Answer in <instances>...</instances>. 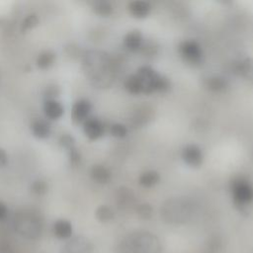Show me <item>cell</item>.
Wrapping results in <instances>:
<instances>
[{"mask_svg": "<svg viewBox=\"0 0 253 253\" xmlns=\"http://www.w3.org/2000/svg\"><path fill=\"white\" fill-rule=\"evenodd\" d=\"M59 94V89L56 85H49L45 88L44 91V100L56 99V96Z\"/></svg>", "mask_w": 253, "mask_h": 253, "instance_id": "obj_34", "label": "cell"}, {"mask_svg": "<svg viewBox=\"0 0 253 253\" xmlns=\"http://www.w3.org/2000/svg\"><path fill=\"white\" fill-rule=\"evenodd\" d=\"M139 51L147 57H153L158 52V45L153 41H143Z\"/></svg>", "mask_w": 253, "mask_h": 253, "instance_id": "obj_28", "label": "cell"}, {"mask_svg": "<svg viewBox=\"0 0 253 253\" xmlns=\"http://www.w3.org/2000/svg\"><path fill=\"white\" fill-rule=\"evenodd\" d=\"M143 42V38L142 35L139 31L137 30H133L128 32L125 38H124V45L125 47L131 51V52H136L139 51L141 44Z\"/></svg>", "mask_w": 253, "mask_h": 253, "instance_id": "obj_18", "label": "cell"}, {"mask_svg": "<svg viewBox=\"0 0 253 253\" xmlns=\"http://www.w3.org/2000/svg\"><path fill=\"white\" fill-rule=\"evenodd\" d=\"M42 110L44 116L49 120H58L62 117L64 113V108L62 104L56 99L44 100Z\"/></svg>", "mask_w": 253, "mask_h": 253, "instance_id": "obj_15", "label": "cell"}, {"mask_svg": "<svg viewBox=\"0 0 253 253\" xmlns=\"http://www.w3.org/2000/svg\"><path fill=\"white\" fill-rule=\"evenodd\" d=\"M194 213L193 203L186 198L175 197L167 199L160 208V215L168 224L186 223Z\"/></svg>", "mask_w": 253, "mask_h": 253, "instance_id": "obj_2", "label": "cell"}, {"mask_svg": "<svg viewBox=\"0 0 253 253\" xmlns=\"http://www.w3.org/2000/svg\"><path fill=\"white\" fill-rule=\"evenodd\" d=\"M115 203L118 209L122 211H127L137 206L134 193L127 187H120L117 189L115 193Z\"/></svg>", "mask_w": 253, "mask_h": 253, "instance_id": "obj_10", "label": "cell"}, {"mask_svg": "<svg viewBox=\"0 0 253 253\" xmlns=\"http://www.w3.org/2000/svg\"><path fill=\"white\" fill-rule=\"evenodd\" d=\"M92 9L95 14L101 17H109L113 14V6L109 1L98 0L92 3Z\"/></svg>", "mask_w": 253, "mask_h": 253, "instance_id": "obj_25", "label": "cell"}, {"mask_svg": "<svg viewBox=\"0 0 253 253\" xmlns=\"http://www.w3.org/2000/svg\"><path fill=\"white\" fill-rule=\"evenodd\" d=\"M204 86L211 92H222L227 88L228 82L223 76L211 75L205 79Z\"/></svg>", "mask_w": 253, "mask_h": 253, "instance_id": "obj_20", "label": "cell"}, {"mask_svg": "<svg viewBox=\"0 0 253 253\" xmlns=\"http://www.w3.org/2000/svg\"><path fill=\"white\" fill-rule=\"evenodd\" d=\"M55 58H56V54L52 50L50 49L43 50L37 57V65L41 69H47L53 65Z\"/></svg>", "mask_w": 253, "mask_h": 253, "instance_id": "obj_23", "label": "cell"}, {"mask_svg": "<svg viewBox=\"0 0 253 253\" xmlns=\"http://www.w3.org/2000/svg\"><path fill=\"white\" fill-rule=\"evenodd\" d=\"M47 183L42 179H37L32 182L31 184V190L35 195L42 196L47 191Z\"/></svg>", "mask_w": 253, "mask_h": 253, "instance_id": "obj_31", "label": "cell"}, {"mask_svg": "<svg viewBox=\"0 0 253 253\" xmlns=\"http://www.w3.org/2000/svg\"><path fill=\"white\" fill-rule=\"evenodd\" d=\"M13 227L20 236L32 240L41 236L43 225L38 212L31 210H22L15 213Z\"/></svg>", "mask_w": 253, "mask_h": 253, "instance_id": "obj_3", "label": "cell"}, {"mask_svg": "<svg viewBox=\"0 0 253 253\" xmlns=\"http://www.w3.org/2000/svg\"><path fill=\"white\" fill-rule=\"evenodd\" d=\"M159 181H160V175L157 171H154V170L145 171L138 178L139 185L144 188H151L157 185Z\"/></svg>", "mask_w": 253, "mask_h": 253, "instance_id": "obj_22", "label": "cell"}, {"mask_svg": "<svg viewBox=\"0 0 253 253\" xmlns=\"http://www.w3.org/2000/svg\"><path fill=\"white\" fill-rule=\"evenodd\" d=\"M68 156H69V161L72 165H77L81 161V154L76 147H73L68 150Z\"/></svg>", "mask_w": 253, "mask_h": 253, "instance_id": "obj_35", "label": "cell"}, {"mask_svg": "<svg viewBox=\"0 0 253 253\" xmlns=\"http://www.w3.org/2000/svg\"><path fill=\"white\" fill-rule=\"evenodd\" d=\"M95 216L100 222H109L115 217V212L112 208L102 205L96 209Z\"/></svg>", "mask_w": 253, "mask_h": 253, "instance_id": "obj_26", "label": "cell"}, {"mask_svg": "<svg viewBox=\"0 0 253 253\" xmlns=\"http://www.w3.org/2000/svg\"><path fill=\"white\" fill-rule=\"evenodd\" d=\"M124 86H125V89L129 94L137 95V94L142 93V85H141V82L136 74H131V75L127 76L125 79Z\"/></svg>", "mask_w": 253, "mask_h": 253, "instance_id": "obj_24", "label": "cell"}, {"mask_svg": "<svg viewBox=\"0 0 253 253\" xmlns=\"http://www.w3.org/2000/svg\"><path fill=\"white\" fill-rule=\"evenodd\" d=\"M118 253H132V251H131L129 245L127 244V241H126V238H125V239L123 240V242L119 245V247H118Z\"/></svg>", "mask_w": 253, "mask_h": 253, "instance_id": "obj_36", "label": "cell"}, {"mask_svg": "<svg viewBox=\"0 0 253 253\" xmlns=\"http://www.w3.org/2000/svg\"><path fill=\"white\" fill-rule=\"evenodd\" d=\"M8 215V208L7 206L0 201V221L4 220Z\"/></svg>", "mask_w": 253, "mask_h": 253, "instance_id": "obj_38", "label": "cell"}, {"mask_svg": "<svg viewBox=\"0 0 253 253\" xmlns=\"http://www.w3.org/2000/svg\"><path fill=\"white\" fill-rule=\"evenodd\" d=\"M127 10L132 17L137 19H143L149 15L151 10V5L147 1L134 0L128 3Z\"/></svg>", "mask_w": 253, "mask_h": 253, "instance_id": "obj_16", "label": "cell"}, {"mask_svg": "<svg viewBox=\"0 0 253 253\" xmlns=\"http://www.w3.org/2000/svg\"><path fill=\"white\" fill-rule=\"evenodd\" d=\"M183 161L190 167L198 168L202 165L204 154L201 147L197 144H187L183 147L181 153Z\"/></svg>", "mask_w": 253, "mask_h": 253, "instance_id": "obj_11", "label": "cell"}, {"mask_svg": "<svg viewBox=\"0 0 253 253\" xmlns=\"http://www.w3.org/2000/svg\"><path fill=\"white\" fill-rule=\"evenodd\" d=\"M110 133L117 138H124L127 134V128L126 126L116 123L110 126Z\"/></svg>", "mask_w": 253, "mask_h": 253, "instance_id": "obj_32", "label": "cell"}, {"mask_svg": "<svg viewBox=\"0 0 253 253\" xmlns=\"http://www.w3.org/2000/svg\"><path fill=\"white\" fill-rule=\"evenodd\" d=\"M83 131L89 139L96 140L104 135L105 126L103 122L98 118L89 117L83 123Z\"/></svg>", "mask_w": 253, "mask_h": 253, "instance_id": "obj_13", "label": "cell"}, {"mask_svg": "<svg viewBox=\"0 0 253 253\" xmlns=\"http://www.w3.org/2000/svg\"><path fill=\"white\" fill-rule=\"evenodd\" d=\"M0 253H15V251L10 245L4 242H0Z\"/></svg>", "mask_w": 253, "mask_h": 253, "instance_id": "obj_39", "label": "cell"}, {"mask_svg": "<svg viewBox=\"0 0 253 253\" xmlns=\"http://www.w3.org/2000/svg\"><path fill=\"white\" fill-rule=\"evenodd\" d=\"M222 248L221 238L218 235H212L207 242L206 253H219Z\"/></svg>", "mask_w": 253, "mask_h": 253, "instance_id": "obj_27", "label": "cell"}, {"mask_svg": "<svg viewBox=\"0 0 253 253\" xmlns=\"http://www.w3.org/2000/svg\"><path fill=\"white\" fill-rule=\"evenodd\" d=\"M92 110V104L87 99L77 100L71 109V119L76 124H83L88 118Z\"/></svg>", "mask_w": 253, "mask_h": 253, "instance_id": "obj_12", "label": "cell"}, {"mask_svg": "<svg viewBox=\"0 0 253 253\" xmlns=\"http://www.w3.org/2000/svg\"><path fill=\"white\" fill-rule=\"evenodd\" d=\"M53 233L56 237L60 239H67L70 238L72 235V224L70 221L64 218L57 219L52 226Z\"/></svg>", "mask_w": 253, "mask_h": 253, "instance_id": "obj_21", "label": "cell"}, {"mask_svg": "<svg viewBox=\"0 0 253 253\" xmlns=\"http://www.w3.org/2000/svg\"><path fill=\"white\" fill-rule=\"evenodd\" d=\"M132 253H162V245L159 238L147 230H137L126 238Z\"/></svg>", "mask_w": 253, "mask_h": 253, "instance_id": "obj_5", "label": "cell"}, {"mask_svg": "<svg viewBox=\"0 0 253 253\" xmlns=\"http://www.w3.org/2000/svg\"><path fill=\"white\" fill-rule=\"evenodd\" d=\"M231 72L245 79L253 78V58L244 57L232 63Z\"/></svg>", "mask_w": 253, "mask_h": 253, "instance_id": "obj_14", "label": "cell"}, {"mask_svg": "<svg viewBox=\"0 0 253 253\" xmlns=\"http://www.w3.org/2000/svg\"><path fill=\"white\" fill-rule=\"evenodd\" d=\"M154 117V110L147 104L136 106L130 113L129 123L133 127H142L147 125Z\"/></svg>", "mask_w": 253, "mask_h": 253, "instance_id": "obj_8", "label": "cell"}, {"mask_svg": "<svg viewBox=\"0 0 253 253\" xmlns=\"http://www.w3.org/2000/svg\"><path fill=\"white\" fill-rule=\"evenodd\" d=\"M135 211H136V214L138 215V217L141 219H144V220L150 219L153 215V209L147 203L138 204L135 207Z\"/></svg>", "mask_w": 253, "mask_h": 253, "instance_id": "obj_29", "label": "cell"}, {"mask_svg": "<svg viewBox=\"0 0 253 253\" xmlns=\"http://www.w3.org/2000/svg\"><path fill=\"white\" fill-rule=\"evenodd\" d=\"M135 74L141 82L143 94H152L155 92L165 93L171 87L169 79L159 74L151 66L143 65L137 69Z\"/></svg>", "mask_w": 253, "mask_h": 253, "instance_id": "obj_4", "label": "cell"}, {"mask_svg": "<svg viewBox=\"0 0 253 253\" xmlns=\"http://www.w3.org/2000/svg\"><path fill=\"white\" fill-rule=\"evenodd\" d=\"M90 177L98 184H107L110 182L112 174L106 166L102 164H95L90 168Z\"/></svg>", "mask_w": 253, "mask_h": 253, "instance_id": "obj_19", "label": "cell"}, {"mask_svg": "<svg viewBox=\"0 0 253 253\" xmlns=\"http://www.w3.org/2000/svg\"><path fill=\"white\" fill-rule=\"evenodd\" d=\"M122 60L103 50H87L82 55L83 72L94 87H111L117 78Z\"/></svg>", "mask_w": 253, "mask_h": 253, "instance_id": "obj_1", "label": "cell"}, {"mask_svg": "<svg viewBox=\"0 0 253 253\" xmlns=\"http://www.w3.org/2000/svg\"><path fill=\"white\" fill-rule=\"evenodd\" d=\"M8 163V155L6 151L0 147V168L5 167Z\"/></svg>", "mask_w": 253, "mask_h": 253, "instance_id": "obj_37", "label": "cell"}, {"mask_svg": "<svg viewBox=\"0 0 253 253\" xmlns=\"http://www.w3.org/2000/svg\"><path fill=\"white\" fill-rule=\"evenodd\" d=\"M178 51L182 59L193 66H198L203 62L204 53L200 43L194 40H186L180 42Z\"/></svg>", "mask_w": 253, "mask_h": 253, "instance_id": "obj_7", "label": "cell"}, {"mask_svg": "<svg viewBox=\"0 0 253 253\" xmlns=\"http://www.w3.org/2000/svg\"><path fill=\"white\" fill-rule=\"evenodd\" d=\"M39 17L35 13H30L26 15V17L23 19L21 24L22 31H29L31 29H34L39 24Z\"/></svg>", "mask_w": 253, "mask_h": 253, "instance_id": "obj_30", "label": "cell"}, {"mask_svg": "<svg viewBox=\"0 0 253 253\" xmlns=\"http://www.w3.org/2000/svg\"><path fill=\"white\" fill-rule=\"evenodd\" d=\"M59 144L64 147L65 149L69 150L75 147V140L74 137L68 133H64L59 137Z\"/></svg>", "mask_w": 253, "mask_h": 253, "instance_id": "obj_33", "label": "cell"}, {"mask_svg": "<svg viewBox=\"0 0 253 253\" xmlns=\"http://www.w3.org/2000/svg\"><path fill=\"white\" fill-rule=\"evenodd\" d=\"M93 244L85 236L78 235L71 238L61 248L60 253H92Z\"/></svg>", "mask_w": 253, "mask_h": 253, "instance_id": "obj_9", "label": "cell"}, {"mask_svg": "<svg viewBox=\"0 0 253 253\" xmlns=\"http://www.w3.org/2000/svg\"><path fill=\"white\" fill-rule=\"evenodd\" d=\"M229 189L234 206L243 211L253 202V185L245 176H235L230 180Z\"/></svg>", "mask_w": 253, "mask_h": 253, "instance_id": "obj_6", "label": "cell"}, {"mask_svg": "<svg viewBox=\"0 0 253 253\" xmlns=\"http://www.w3.org/2000/svg\"><path fill=\"white\" fill-rule=\"evenodd\" d=\"M31 131L33 135L39 139L47 138L50 135V125L43 119H35L31 124Z\"/></svg>", "mask_w": 253, "mask_h": 253, "instance_id": "obj_17", "label": "cell"}]
</instances>
